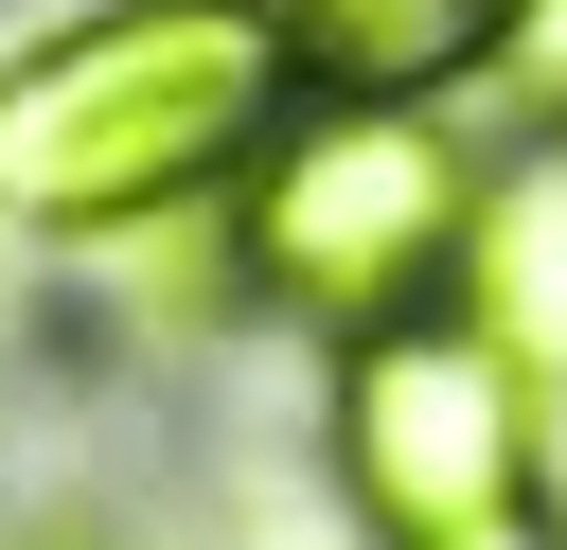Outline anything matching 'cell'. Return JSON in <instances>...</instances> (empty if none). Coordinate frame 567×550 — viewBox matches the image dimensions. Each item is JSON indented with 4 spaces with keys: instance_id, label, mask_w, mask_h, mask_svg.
I'll return each mask as SVG.
<instances>
[{
    "instance_id": "cell-3",
    "label": "cell",
    "mask_w": 567,
    "mask_h": 550,
    "mask_svg": "<svg viewBox=\"0 0 567 550\" xmlns=\"http://www.w3.org/2000/svg\"><path fill=\"white\" fill-rule=\"evenodd\" d=\"M301 373H319L301 444H319V497L354 515V550H461V532H496V515L549 497V390L461 302L372 319V337H337Z\"/></svg>"
},
{
    "instance_id": "cell-2",
    "label": "cell",
    "mask_w": 567,
    "mask_h": 550,
    "mask_svg": "<svg viewBox=\"0 0 567 550\" xmlns=\"http://www.w3.org/2000/svg\"><path fill=\"white\" fill-rule=\"evenodd\" d=\"M478 177H496V124L478 106H337L301 89L284 142L230 177V266H248V319L337 355L372 319H425L461 284V231H478Z\"/></svg>"
},
{
    "instance_id": "cell-6",
    "label": "cell",
    "mask_w": 567,
    "mask_h": 550,
    "mask_svg": "<svg viewBox=\"0 0 567 550\" xmlns=\"http://www.w3.org/2000/svg\"><path fill=\"white\" fill-rule=\"evenodd\" d=\"M549 408H567V142H496L478 177V231H461V284H443Z\"/></svg>"
},
{
    "instance_id": "cell-8",
    "label": "cell",
    "mask_w": 567,
    "mask_h": 550,
    "mask_svg": "<svg viewBox=\"0 0 567 550\" xmlns=\"http://www.w3.org/2000/svg\"><path fill=\"white\" fill-rule=\"evenodd\" d=\"M0 550H195L159 497H53V515H18Z\"/></svg>"
},
{
    "instance_id": "cell-1",
    "label": "cell",
    "mask_w": 567,
    "mask_h": 550,
    "mask_svg": "<svg viewBox=\"0 0 567 550\" xmlns=\"http://www.w3.org/2000/svg\"><path fill=\"white\" fill-rule=\"evenodd\" d=\"M301 106L284 0H53L0 35V231L89 248L142 213H213Z\"/></svg>"
},
{
    "instance_id": "cell-7",
    "label": "cell",
    "mask_w": 567,
    "mask_h": 550,
    "mask_svg": "<svg viewBox=\"0 0 567 550\" xmlns=\"http://www.w3.org/2000/svg\"><path fill=\"white\" fill-rule=\"evenodd\" d=\"M478 124H496V142H567V0H532V35H514V71L478 89Z\"/></svg>"
},
{
    "instance_id": "cell-5",
    "label": "cell",
    "mask_w": 567,
    "mask_h": 550,
    "mask_svg": "<svg viewBox=\"0 0 567 550\" xmlns=\"http://www.w3.org/2000/svg\"><path fill=\"white\" fill-rule=\"evenodd\" d=\"M514 35H532V0H284L301 89H337V106H478L514 71Z\"/></svg>"
},
{
    "instance_id": "cell-4",
    "label": "cell",
    "mask_w": 567,
    "mask_h": 550,
    "mask_svg": "<svg viewBox=\"0 0 567 550\" xmlns=\"http://www.w3.org/2000/svg\"><path fill=\"white\" fill-rule=\"evenodd\" d=\"M35 337L71 373H124V390L266 337L248 319V266H230V195L213 213H142V231H89V248H35Z\"/></svg>"
}]
</instances>
